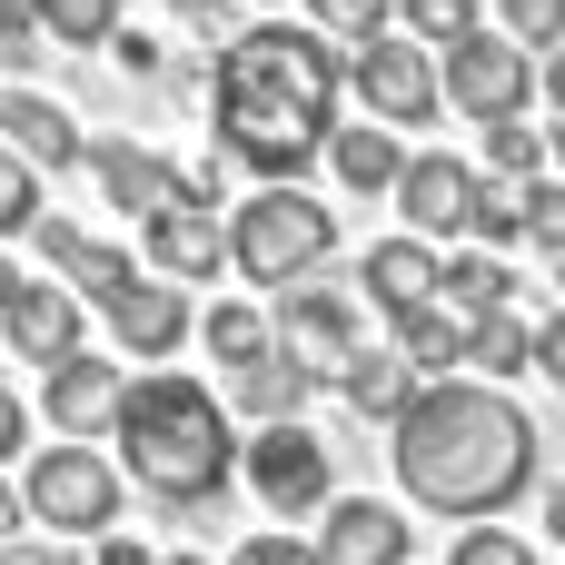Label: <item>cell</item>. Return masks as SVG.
<instances>
[{
	"instance_id": "obj_27",
	"label": "cell",
	"mask_w": 565,
	"mask_h": 565,
	"mask_svg": "<svg viewBox=\"0 0 565 565\" xmlns=\"http://www.w3.org/2000/svg\"><path fill=\"white\" fill-rule=\"evenodd\" d=\"M397 10H407V40H417V50L477 40V0H397Z\"/></svg>"
},
{
	"instance_id": "obj_45",
	"label": "cell",
	"mask_w": 565,
	"mask_h": 565,
	"mask_svg": "<svg viewBox=\"0 0 565 565\" xmlns=\"http://www.w3.org/2000/svg\"><path fill=\"white\" fill-rule=\"evenodd\" d=\"M546 536L565 546V487H546Z\"/></svg>"
},
{
	"instance_id": "obj_7",
	"label": "cell",
	"mask_w": 565,
	"mask_h": 565,
	"mask_svg": "<svg viewBox=\"0 0 565 565\" xmlns=\"http://www.w3.org/2000/svg\"><path fill=\"white\" fill-rule=\"evenodd\" d=\"M348 79H358L367 119H377V129H397V139H407V129H427V119L447 109V79H437V50H417V40H397V30L358 40Z\"/></svg>"
},
{
	"instance_id": "obj_34",
	"label": "cell",
	"mask_w": 565,
	"mask_h": 565,
	"mask_svg": "<svg viewBox=\"0 0 565 565\" xmlns=\"http://www.w3.org/2000/svg\"><path fill=\"white\" fill-rule=\"evenodd\" d=\"M507 40L556 50V40H565V0H507Z\"/></svg>"
},
{
	"instance_id": "obj_42",
	"label": "cell",
	"mask_w": 565,
	"mask_h": 565,
	"mask_svg": "<svg viewBox=\"0 0 565 565\" xmlns=\"http://www.w3.org/2000/svg\"><path fill=\"white\" fill-rule=\"evenodd\" d=\"M99 565H159V556H149L139 536H119V526H109V536H99Z\"/></svg>"
},
{
	"instance_id": "obj_9",
	"label": "cell",
	"mask_w": 565,
	"mask_h": 565,
	"mask_svg": "<svg viewBox=\"0 0 565 565\" xmlns=\"http://www.w3.org/2000/svg\"><path fill=\"white\" fill-rule=\"evenodd\" d=\"M278 348L308 367V377H338L367 338H358V298L348 288H328V278H298V288H278Z\"/></svg>"
},
{
	"instance_id": "obj_44",
	"label": "cell",
	"mask_w": 565,
	"mask_h": 565,
	"mask_svg": "<svg viewBox=\"0 0 565 565\" xmlns=\"http://www.w3.org/2000/svg\"><path fill=\"white\" fill-rule=\"evenodd\" d=\"M536 79H546V99H556V119H565V40H556V60H546Z\"/></svg>"
},
{
	"instance_id": "obj_15",
	"label": "cell",
	"mask_w": 565,
	"mask_h": 565,
	"mask_svg": "<svg viewBox=\"0 0 565 565\" xmlns=\"http://www.w3.org/2000/svg\"><path fill=\"white\" fill-rule=\"evenodd\" d=\"M0 149L30 159V169H79V159H89L79 119H70L60 99H40V89H0Z\"/></svg>"
},
{
	"instance_id": "obj_29",
	"label": "cell",
	"mask_w": 565,
	"mask_h": 565,
	"mask_svg": "<svg viewBox=\"0 0 565 565\" xmlns=\"http://www.w3.org/2000/svg\"><path fill=\"white\" fill-rule=\"evenodd\" d=\"M129 278H139V258H129V248H99V238H89V248L70 258V298H99V308H109Z\"/></svg>"
},
{
	"instance_id": "obj_10",
	"label": "cell",
	"mask_w": 565,
	"mask_h": 565,
	"mask_svg": "<svg viewBox=\"0 0 565 565\" xmlns=\"http://www.w3.org/2000/svg\"><path fill=\"white\" fill-rule=\"evenodd\" d=\"M397 209H407V238H467L477 218V169L457 149H417L397 169Z\"/></svg>"
},
{
	"instance_id": "obj_23",
	"label": "cell",
	"mask_w": 565,
	"mask_h": 565,
	"mask_svg": "<svg viewBox=\"0 0 565 565\" xmlns=\"http://www.w3.org/2000/svg\"><path fill=\"white\" fill-rule=\"evenodd\" d=\"M397 358H407L417 377H427V367H467V318H457V308H437V298H427V308H407V318H397Z\"/></svg>"
},
{
	"instance_id": "obj_40",
	"label": "cell",
	"mask_w": 565,
	"mask_h": 565,
	"mask_svg": "<svg viewBox=\"0 0 565 565\" xmlns=\"http://www.w3.org/2000/svg\"><path fill=\"white\" fill-rule=\"evenodd\" d=\"M20 447H30V407H20V397H10V377H0V467H10Z\"/></svg>"
},
{
	"instance_id": "obj_11",
	"label": "cell",
	"mask_w": 565,
	"mask_h": 565,
	"mask_svg": "<svg viewBox=\"0 0 565 565\" xmlns=\"http://www.w3.org/2000/svg\"><path fill=\"white\" fill-rule=\"evenodd\" d=\"M228 268V218H209L199 199H169L159 218H149V278H169V288H209Z\"/></svg>"
},
{
	"instance_id": "obj_20",
	"label": "cell",
	"mask_w": 565,
	"mask_h": 565,
	"mask_svg": "<svg viewBox=\"0 0 565 565\" xmlns=\"http://www.w3.org/2000/svg\"><path fill=\"white\" fill-rule=\"evenodd\" d=\"M338 387H348V407H358V417H387V427H397V417H407V397H417V367H407L397 348H358V358L338 367Z\"/></svg>"
},
{
	"instance_id": "obj_19",
	"label": "cell",
	"mask_w": 565,
	"mask_h": 565,
	"mask_svg": "<svg viewBox=\"0 0 565 565\" xmlns=\"http://www.w3.org/2000/svg\"><path fill=\"white\" fill-rule=\"evenodd\" d=\"M328 169H338V189H358V199H377V189H397V169H407V139L397 129H328Z\"/></svg>"
},
{
	"instance_id": "obj_41",
	"label": "cell",
	"mask_w": 565,
	"mask_h": 565,
	"mask_svg": "<svg viewBox=\"0 0 565 565\" xmlns=\"http://www.w3.org/2000/svg\"><path fill=\"white\" fill-rule=\"evenodd\" d=\"M536 377H556V387H565V308L536 328Z\"/></svg>"
},
{
	"instance_id": "obj_13",
	"label": "cell",
	"mask_w": 565,
	"mask_h": 565,
	"mask_svg": "<svg viewBox=\"0 0 565 565\" xmlns=\"http://www.w3.org/2000/svg\"><path fill=\"white\" fill-rule=\"evenodd\" d=\"M189 328H199V318H189V288H169V278H149V268L109 298V338H119L129 358H179Z\"/></svg>"
},
{
	"instance_id": "obj_26",
	"label": "cell",
	"mask_w": 565,
	"mask_h": 565,
	"mask_svg": "<svg viewBox=\"0 0 565 565\" xmlns=\"http://www.w3.org/2000/svg\"><path fill=\"white\" fill-rule=\"evenodd\" d=\"M40 40H60V50H109V40H119V0H40Z\"/></svg>"
},
{
	"instance_id": "obj_3",
	"label": "cell",
	"mask_w": 565,
	"mask_h": 565,
	"mask_svg": "<svg viewBox=\"0 0 565 565\" xmlns=\"http://www.w3.org/2000/svg\"><path fill=\"white\" fill-rule=\"evenodd\" d=\"M109 437H119V467H129L159 507H209V497L238 477V427H228V407H218L199 377H179V367L129 377Z\"/></svg>"
},
{
	"instance_id": "obj_4",
	"label": "cell",
	"mask_w": 565,
	"mask_h": 565,
	"mask_svg": "<svg viewBox=\"0 0 565 565\" xmlns=\"http://www.w3.org/2000/svg\"><path fill=\"white\" fill-rule=\"evenodd\" d=\"M338 248V209L308 189H258L228 209V268H248V288H298L318 278Z\"/></svg>"
},
{
	"instance_id": "obj_14",
	"label": "cell",
	"mask_w": 565,
	"mask_h": 565,
	"mask_svg": "<svg viewBox=\"0 0 565 565\" xmlns=\"http://www.w3.org/2000/svg\"><path fill=\"white\" fill-rule=\"evenodd\" d=\"M0 338H10V358L60 367V358H79V298L50 288V278H20V298L0 308Z\"/></svg>"
},
{
	"instance_id": "obj_35",
	"label": "cell",
	"mask_w": 565,
	"mask_h": 565,
	"mask_svg": "<svg viewBox=\"0 0 565 565\" xmlns=\"http://www.w3.org/2000/svg\"><path fill=\"white\" fill-rule=\"evenodd\" d=\"M447 565H536V556H526V536H507V526H467Z\"/></svg>"
},
{
	"instance_id": "obj_1",
	"label": "cell",
	"mask_w": 565,
	"mask_h": 565,
	"mask_svg": "<svg viewBox=\"0 0 565 565\" xmlns=\"http://www.w3.org/2000/svg\"><path fill=\"white\" fill-rule=\"evenodd\" d=\"M338 79H348V60L328 50V30H308V20H248L218 50V70H209L218 149L238 169H258L268 189H288L328 149V129H338Z\"/></svg>"
},
{
	"instance_id": "obj_5",
	"label": "cell",
	"mask_w": 565,
	"mask_h": 565,
	"mask_svg": "<svg viewBox=\"0 0 565 565\" xmlns=\"http://www.w3.org/2000/svg\"><path fill=\"white\" fill-rule=\"evenodd\" d=\"M20 507H30V526H50V536H109V526H119V467H109L89 437L40 447L30 477H20Z\"/></svg>"
},
{
	"instance_id": "obj_43",
	"label": "cell",
	"mask_w": 565,
	"mask_h": 565,
	"mask_svg": "<svg viewBox=\"0 0 565 565\" xmlns=\"http://www.w3.org/2000/svg\"><path fill=\"white\" fill-rule=\"evenodd\" d=\"M20 526H30V507H20V487H0V556L20 546Z\"/></svg>"
},
{
	"instance_id": "obj_21",
	"label": "cell",
	"mask_w": 565,
	"mask_h": 565,
	"mask_svg": "<svg viewBox=\"0 0 565 565\" xmlns=\"http://www.w3.org/2000/svg\"><path fill=\"white\" fill-rule=\"evenodd\" d=\"M507 298H516V278H507V258H497V248H467V258H447V268H437V308H457L467 328H477V318H497Z\"/></svg>"
},
{
	"instance_id": "obj_33",
	"label": "cell",
	"mask_w": 565,
	"mask_h": 565,
	"mask_svg": "<svg viewBox=\"0 0 565 565\" xmlns=\"http://www.w3.org/2000/svg\"><path fill=\"white\" fill-rule=\"evenodd\" d=\"M487 248H507V238H526V209H516V189H497V179H477V218H467Z\"/></svg>"
},
{
	"instance_id": "obj_22",
	"label": "cell",
	"mask_w": 565,
	"mask_h": 565,
	"mask_svg": "<svg viewBox=\"0 0 565 565\" xmlns=\"http://www.w3.org/2000/svg\"><path fill=\"white\" fill-rule=\"evenodd\" d=\"M228 387H238V407H248L258 427H278V417H298V407H308V387H318V377H308L288 348H268V358H248Z\"/></svg>"
},
{
	"instance_id": "obj_12",
	"label": "cell",
	"mask_w": 565,
	"mask_h": 565,
	"mask_svg": "<svg viewBox=\"0 0 565 565\" xmlns=\"http://www.w3.org/2000/svg\"><path fill=\"white\" fill-rule=\"evenodd\" d=\"M308 546H318V565H407L417 526H407L387 497H328V526H318Z\"/></svg>"
},
{
	"instance_id": "obj_48",
	"label": "cell",
	"mask_w": 565,
	"mask_h": 565,
	"mask_svg": "<svg viewBox=\"0 0 565 565\" xmlns=\"http://www.w3.org/2000/svg\"><path fill=\"white\" fill-rule=\"evenodd\" d=\"M556 278H565V258H556Z\"/></svg>"
},
{
	"instance_id": "obj_30",
	"label": "cell",
	"mask_w": 565,
	"mask_h": 565,
	"mask_svg": "<svg viewBox=\"0 0 565 565\" xmlns=\"http://www.w3.org/2000/svg\"><path fill=\"white\" fill-rule=\"evenodd\" d=\"M397 20V0H308V30H328V40H377Z\"/></svg>"
},
{
	"instance_id": "obj_24",
	"label": "cell",
	"mask_w": 565,
	"mask_h": 565,
	"mask_svg": "<svg viewBox=\"0 0 565 565\" xmlns=\"http://www.w3.org/2000/svg\"><path fill=\"white\" fill-rule=\"evenodd\" d=\"M199 338H209V358H218L228 377H238L248 358H268V348H278V338H268V318H258L248 298H218V308L199 318Z\"/></svg>"
},
{
	"instance_id": "obj_16",
	"label": "cell",
	"mask_w": 565,
	"mask_h": 565,
	"mask_svg": "<svg viewBox=\"0 0 565 565\" xmlns=\"http://www.w3.org/2000/svg\"><path fill=\"white\" fill-rule=\"evenodd\" d=\"M89 169H99L109 209H129V218H159L169 199H189V179H179L149 139H99V149H89Z\"/></svg>"
},
{
	"instance_id": "obj_25",
	"label": "cell",
	"mask_w": 565,
	"mask_h": 565,
	"mask_svg": "<svg viewBox=\"0 0 565 565\" xmlns=\"http://www.w3.org/2000/svg\"><path fill=\"white\" fill-rule=\"evenodd\" d=\"M467 367H487V387H497V377H516V367H536V328H526L516 308L477 318V328H467Z\"/></svg>"
},
{
	"instance_id": "obj_46",
	"label": "cell",
	"mask_w": 565,
	"mask_h": 565,
	"mask_svg": "<svg viewBox=\"0 0 565 565\" xmlns=\"http://www.w3.org/2000/svg\"><path fill=\"white\" fill-rule=\"evenodd\" d=\"M10 298H20V268H10V248H0V308H10Z\"/></svg>"
},
{
	"instance_id": "obj_47",
	"label": "cell",
	"mask_w": 565,
	"mask_h": 565,
	"mask_svg": "<svg viewBox=\"0 0 565 565\" xmlns=\"http://www.w3.org/2000/svg\"><path fill=\"white\" fill-rule=\"evenodd\" d=\"M546 159H556V179H565V119H556V139H546Z\"/></svg>"
},
{
	"instance_id": "obj_39",
	"label": "cell",
	"mask_w": 565,
	"mask_h": 565,
	"mask_svg": "<svg viewBox=\"0 0 565 565\" xmlns=\"http://www.w3.org/2000/svg\"><path fill=\"white\" fill-rule=\"evenodd\" d=\"M228 565H318V546H298V536H248Z\"/></svg>"
},
{
	"instance_id": "obj_6",
	"label": "cell",
	"mask_w": 565,
	"mask_h": 565,
	"mask_svg": "<svg viewBox=\"0 0 565 565\" xmlns=\"http://www.w3.org/2000/svg\"><path fill=\"white\" fill-rule=\"evenodd\" d=\"M437 79H447V109H467L477 129L526 119V99H536V60H526V40H507V30H477V40H457V50H437Z\"/></svg>"
},
{
	"instance_id": "obj_2",
	"label": "cell",
	"mask_w": 565,
	"mask_h": 565,
	"mask_svg": "<svg viewBox=\"0 0 565 565\" xmlns=\"http://www.w3.org/2000/svg\"><path fill=\"white\" fill-rule=\"evenodd\" d=\"M387 467L397 487L427 507V516H507L526 487H536V417L507 397V387H477V377H437L407 397V417L387 427Z\"/></svg>"
},
{
	"instance_id": "obj_18",
	"label": "cell",
	"mask_w": 565,
	"mask_h": 565,
	"mask_svg": "<svg viewBox=\"0 0 565 565\" xmlns=\"http://www.w3.org/2000/svg\"><path fill=\"white\" fill-rule=\"evenodd\" d=\"M119 367H99V358H60L50 367V417H60V437H89V427H109L119 417Z\"/></svg>"
},
{
	"instance_id": "obj_32",
	"label": "cell",
	"mask_w": 565,
	"mask_h": 565,
	"mask_svg": "<svg viewBox=\"0 0 565 565\" xmlns=\"http://www.w3.org/2000/svg\"><path fill=\"white\" fill-rule=\"evenodd\" d=\"M20 228H40V169L0 149V238H20Z\"/></svg>"
},
{
	"instance_id": "obj_38",
	"label": "cell",
	"mask_w": 565,
	"mask_h": 565,
	"mask_svg": "<svg viewBox=\"0 0 565 565\" xmlns=\"http://www.w3.org/2000/svg\"><path fill=\"white\" fill-rule=\"evenodd\" d=\"M30 238H40V258H60V268L89 248V228H79V218H60V209H40V228H30Z\"/></svg>"
},
{
	"instance_id": "obj_8",
	"label": "cell",
	"mask_w": 565,
	"mask_h": 565,
	"mask_svg": "<svg viewBox=\"0 0 565 565\" xmlns=\"http://www.w3.org/2000/svg\"><path fill=\"white\" fill-rule=\"evenodd\" d=\"M238 467H248V497H258V507L318 516V507H328V477H338V447H328L318 427L278 417V427H258V437L238 447Z\"/></svg>"
},
{
	"instance_id": "obj_36",
	"label": "cell",
	"mask_w": 565,
	"mask_h": 565,
	"mask_svg": "<svg viewBox=\"0 0 565 565\" xmlns=\"http://www.w3.org/2000/svg\"><path fill=\"white\" fill-rule=\"evenodd\" d=\"M0 60H40V0H0Z\"/></svg>"
},
{
	"instance_id": "obj_17",
	"label": "cell",
	"mask_w": 565,
	"mask_h": 565,
	"mask_svg": "<svg viewBox=\"0 0 565 565\" xmlns=\"http://www.w3.org/2000/svg\"><path fill=\"white\" fill-rule=\"evenodd\" d=\"M437 268H447V258H437L427 238H407V228H397V238H377V248L358 258V278H367V298H377L387 318H407V308H427V298H437Z\"/></svg>"
},
{
	"instance_id": "obj_31",
	"label": "cell",
	"mask_w": 565,
	"mask_h": 565,
	"mask_svg": "<svg viewBox=\"0 0 565 565\" xmlns=\"http://www.w3.org/2000/svg\"><path fill=\"white\" fill-rule=\"evenodd\" d=\"M516 209H526V238H536L546 258H565V179H526Z\"/></svg>"
},
{
	"instance_id": "obj_28",
	"label": "cell",
	"mask_w": 565,
	"mask_h": 565,
	"mask_svg": "<svg viewBox=\"0 0 565 565\" xmlns=\"http://www.w3.org/2000/svg\"><path fill=\"white\" fill-rule=\"evenodd\" d=\"M487 169H497V179H546V129L497 119V129H487Z\"/></svg>"
},
{
	"instance_id": "obj_37",
	"label": "cell",
	"mask_w": 565,
	"mask_h": 565,
	"mask_svg": "<svg viewBox=\"0 0 565 565\" xmlns=\"http://www.w3.org/2000/svg\"><path fill=\"white\" fill-rule=\"evenodd\" d=\"M109 50H119V70H139V79H159V70H169V40H159V30H119Z\"/></svg>"
}]
</instances>
